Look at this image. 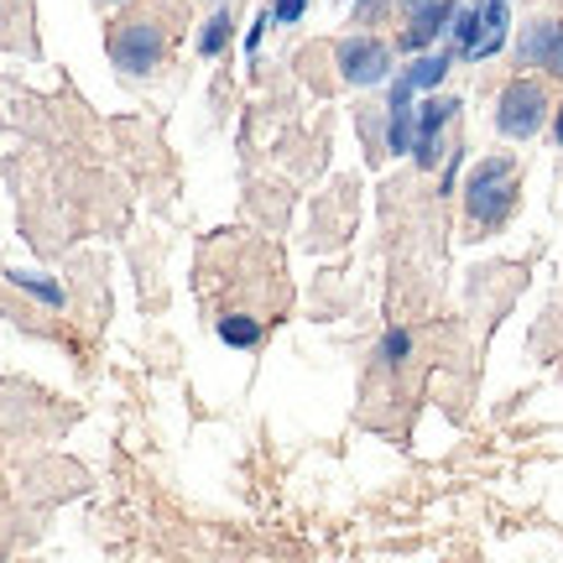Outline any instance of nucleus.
Listing matches in <instances>:
<instances>
[{
  "mask_svg": "<svg viewBox=\"0 0 563 563\" xmlns=\"http://www.w3.org/2000/svg\"><path fill=\"white\" fill-rule=\"evenodd\" d=\"M340 74L350 84H382L391 74V53L371 37H350L340 42Z\"/></svg>",
  "mask_w": 563,
  "mask_h": 563,
  "instance_id": "39448f33",
  "label": "nucleus"
},
{
  "mask_svg": "<svg viewBox=\"0 0 563 563\" xmlns=\"http://www.w3.org/2000/svg\"><path fill=\"white\" fill-rule=\"evenodd\" d=\"M110 5H125V0H110Z\"/></svg>",
  "mask_w": 563,
  "mask_h": 563,
  "instance_id": "f3484780",
  "label": "nucleus"
},
{
  "mask_svg": "<svg viewBox=\"0 0 563 563\" xmlns=\"http://www.w3.org/2000/svg\"><path fill=\"white\" fill-rule=\"evenodd\" d=\"M559 141H563V110H559Z\"/></svg>",
  "mask_w": 563,
  "mask_h": 563,
  "instance_id": "dca6fc26",
  "label": "nucleus"
},
{
  "mask_svg": "<svg viewBox=\"0 0 563 563\" xmlns=\"http://www.w3.org/2000/svg\"><path fill=\"white\" fill-rule=\"evenodd\" d=\"M11 282H16V287H26V292H37V298H42V302H53V308L63 302L58 287H53V282H42V277H32V272H11Z\"/></svg>",
  "mask_w": 563,
  "mask_h": 563,
  "instance_id": "ddd939ff",
  "label": "nucleus"
},
{
  "mask_svg": "<svg viewBox=\"0 0 563 563\" xmlns=\"http://www.w3.org/2000/svg\"><path fill=\"white\" fill-rule=\"evenodd\" d=\"M110 58H115V68H125V74H152L162 58L157 21H125L121 32L110 37Z\"/></svg>",
  "mask_w": 563,
  "mask_h": 563,
  "instance_id": "20e7f679",
  "label": "nucleus"
},
{
  "mask_svg": "<svg viewBox=\"0 0 563 563\" xmlns=\"http://www.w3.org/2000/svg\"><path fill=\"white\" fill-rule=\"evenodd\" d=\"M224 42H230V11H214V16L203 21L199 53H203V58H214V53H224Z\"/></svg>",
  "mask_w": 563,
  "mask_h": 563,
  "instance_id": "9d476101",
  "label": "nucleus"
},
{
  "mask_svg": "<svg viewBox=\"0 0 563 563\" xmlns=\"http://www.w3.org/2000/svg\"><path fill=\"white\" fill-rule=\"evenodd\" d=\"M412 5V21H407V47L418 53V47H428V42L443 32V21L454 16V0H407Z\"/></svg>",
  "mask_w": 563,
  "mask_h": 563,
  "instance_id": "6e6552de",
  "label": "nucleus"
},
{
  "mask_svg": "<svg viewBox=\"0 0 563 563\" xmlns=\"http://www.w3.org/2000/svg\"><path fill=\"white\" fill-rule=\"evenodd\" d=\"M454 42L464 58H490L506 42V0H475V5L454 11Z\"/></svg>",
  "mask_w": 563,
  "mask_h": 563,
  "instance_id": "f03ea898",
  "label": "nucleus"
},
{
  "mask_svg": "<svg viewBox=\"0 0 563 563\" xmlns=\"http://www.w3.org/2000/svg\"><path fill=\"white\" fill-rule=\"evenodd\" d=\"M454 110H460L454 100H428V104H422L418 125H412V152H418L422 167H433V162H439V131L449 125V115H454Z\"/></svg>",
  "mask_w": 563,
  "mask_h": 563,
  "instance_id": "423d86ee",
  "label": "nucleus"
},
{
  "mask_svg": "<svg viewBox=\"0 0 563 563\" xmlns=\"http://www.w3.org/2000/svg\"><path fill=\"white\" fill-rule=\"evenodd\" d=\"M443 74H449V58H418L407 68V84H412V89H433Z\"/></svg>",
  "mask_w": 563,
  "mask_h": 563,
  "instance_id": "9b49d317",
  "label": "nucleus"
},
{
  "mask_svg": "<svg viewBox=\"0 0 563 563\" xmlns=\"http://www.w3.org/2000/svg\"><path fill=\"white\" fill-rule=\"evenodd\" d=\"M302 11H308V0H277V5H272V16L277 21H298Z\"/></svg>",
  "mask_w": 563,
  "mask_h": 563,
  "instance_id": "4468645a",
  "label": "nucleus"
},
{
  "mask_svg": "<svg viewBox=\"0 0 563 563\" xmlns=\"http://www.w3.org/2000/svg\"><path fill=\"white\" fill-rule=\"evenodd\" d=\"M407 350H412V344H407V334H402V329H391V334H386V361H402Z\"/></svg>",
  "mask_w": 563,
  "mask_h": 563,
  "instance_id": "2eb2a0df",
  "label": "nucleus"
},
{
  "mask_svg": "<svg viewBox=\"0 0 563 563\" xmlns=\"http://www.w3.org/2000/svg\"><path fill=\"white\" fill-rule=\"evenodd\" d=\"M522 58L563 74V21H532L522 37Z\"/></svg>",
  "mask_w": 563,
  "mask_h": 563,
  "instance_id": "0eeeda50",
  "label": "nucleus"
},
{
  "mask_svg": "<svg viewBox=\"0 0 563 563\" xmlns=\"http://www.w3.org/2000/svg\"><path fill=\"white\" fill-rule=\"evenodd\" d=\"M511 199H517V167L506 157L481 162L470 173V183H464V203H470V214L481 224H501L511 214Z\"/></svg>",
  "mask_w": 563,
  "mask_h": 563,
  "instance_id": "f257e3e1",
  "label": "nucleus"
},
{
  "mask_svg": "<svg viewBox=\"0 0 563 563\" xmlns=\"http://www.w3.org/2000/svg\"><path fill=\"white\" fill-rule=\"evenodd\" d=\"M548 115V95L543 84L532 79H511L501 89V110H496V125H501V136L522 141V136H538V125Z\"/></svg>",
  "mask_w": 563,
  "mask_h": 563,
  "instance_id": "7ed1b4c3",
  "label": "nucleus"
},
{
  "mask_svg": "<svg viewBox=\"0 0 563 563\" xmlns=\"http://www.w3.org/2000/svg\"><path fill=\"white\" fill-rule=\"evenodd\" d=\"M220 340L224 344H256V340H262V329H256V319L230 313V319H220Z\"/></svg>",
  "mask_w": 563,
  "mask_h": 563,
  "instance_id": "f8f14e48",
  "label": "nucleus"
},
{
  "mask_svg": "<svg viewBox=\"0 0 563 563\" xmlns=\"http://www.w3.org/2000/svg\"><path fill=\"white\" fill-rule=\"evenodd\" d=\"M386 141H391V152L412 146V84L407 79L391 84V125H386Z\"/></svg>",
  "mask_w": 563,
  "mask_h": 563,
  "instance_id": "1a4fd4ad",
  "label": "nucleus"
}]
</instances>
